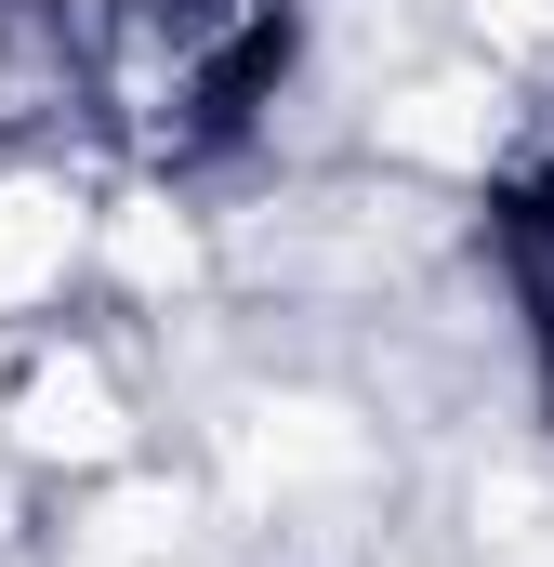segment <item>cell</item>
Instances as JSON below:
<instances>
[{
  "mask_svg": "<svg viewBox=\"0 0 554 567\" xmlns=\"http://www.w3.org/2000/svg\"><path fill=\"white\" fill-rule=\"evenodd\" d=\"M515 145H529L515 66L475 53V40H422L410 66H383L357 93V158L370 172H410V185H489Z\"/></svg>",
  "mask_w": 554,
  "mask_h": 567,
  "instance_id": "cell-1",
  "label": "cell"
},
{
  "mask_svg": "<svg viewBox=\"0 0 554 567\" xmlns=\"http://www.w3.org/2000/svg\"><path fill=\"white\" fill-rule=\"evenodd\" d=\"M93 198L53 172V158H0V317H40L93 278Z\"/></svg>",
  "mask_w": 554,
  "mask_h": 567,
  "instance_id": "cell-3",
  "label": "cell"
},
{
  "mask_svg": "<svg viewBox=\"0 0 554 567\" xmlns=\"http://www.w3.org/2000/svg\"><path fill=\"white\" fill-rule=\"evenodd\" d=\"M133 449H145V396L106 330H27L13 343V370H0V462L13 475L106 488V475H133Z\"/></svg>",
  "mask_w": 554,
  "mask_h": 567,
  "instance_id": "cell-2",
  "label": "cell"
},
{
  "mask_svg": "<svg viewBox=\"0 0 554 567\" xmlns=\"http://www.w3.org/2000/svg\"><path fill=\"white\" fill-rule=\"evenodd\" d=\"M489 251H502V317H515V343H529V383H542L554 410V198H502V225H489Z\"/></svg>",
  "mask_w": 554,
  "mask_h": 567,
  "instance_id": "cell-4",
  "label": "cell"
},
{
  "mask_svg": "<svg viewBox=\"0 0 554 567\" xmlns=\"http://www.w3.org/2000/svg\"><path fill=\"white\" fill-rule=\"evenodd\" d=\"M435 13H449V40H475L502 66H542L554 53V0H435Z\"/></svg>",
  "mask_w": 554,
  "mask_h": 567,
  "instance_id": "cell-5",
  "label": "cell"
}]
</instances>
